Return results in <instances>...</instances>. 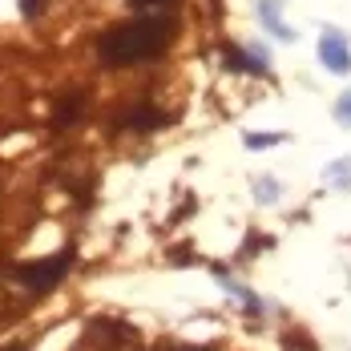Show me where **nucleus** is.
<instances>
[{"label": "nucleus", "instance_id": "1a4fd4ad", "mask_svg": "<svg viewBox=\"0 0 351 351\" xmlns=\"http://www.w3.org/2000/svg\"><path fill=\"white\" fill-rule=\"evenodd\" d=\"M335 117H339V121H343V125L351 130V89L343 93V97H339V101H335Z\"/></svg>", "mask_w": 351, "mask_h": 351}, {"label": "nucleus", "instance_id": "423d86ee", "mask_svg": "<svg viewBox=\"0 0 351 351\" xmlns=\"http://www.w3.org/2000/svg\"><path fill=\"white\" fill-rule=\"evenodd\" d=\"M222 57H226V65H230V69H243V73H267V61H250L243 49H230V45H226V49H222Z\"/></svg>", "mask_w": 351, "mask_h": 351}, {"label": "nucleus", "instance_id": "f257e3e1", "mask_svg": "<svg viewBox=\"0 0 351 351\" xmlns=\"http://www.w3.org/2000/svg\"><path fill=\"white\" fill-rule=\"evenodd\" d=\"M174 40V25L162 21V16H141V21H121L101 33L97 40V53L106 65H141L149 57H158L166 45Z\"/></svg>", "mask_w": 351, "mask_h": 351}, {"label": "nucleus", "instance_id": "4468645a", "mask_svg": "<svg viewBox=\"0 0 351 351\" xmlns=\"http://www.w3.org/2000/svg\"><path fill=\"white\" fill-rule=\"evenodd\" d=\"M4 351H25V348H21V343H12V348H4Z\"/></svg>", "mask_w": 351, "mask_h": 351}, {"label": "nucleus", "instance_id": "39448f33", "mask_svg": "<svg viewBox=\"0 0 351 351\" xmlns=\"http://www.w3.org/2000/svg\"><path fill=\"white\" fill-rule=\"evenodd\" d=\"M258 16L267 21V29L279 36V40H291V36H295L291 29H287V25H282V16H279V0H258Z\"/></svg>", "mask_w": 351, "mask_h": 351}, {"label": "nucleus", "instance_id": "9b49d317", "mask_svg": "<svg viewBox=\"0 0 351 351\" xmlns=\"http://www.w3.org/2000/svg\"><path fill=\"white\" fill-rule=\"evenodd\" d=\"M40 8H45V0H21V12L25 16H40Z\"/></svg>", "mask_w": 351, "mask_h": 351}, {"label": "nucleus", "instance_id": "7ed1b4c3", "mask_svg": "<svg viewBox=\"0 0 351 351\" xmlns=\"http://www.w3.org/2000/svg\"><path fill=\"white\" fill-rule=\"evenodd\" d=\"M319 61L331 73H351V45H348V36L339 29H331V25L319 36Z\"/></svg>", "mask_w": 351, "mask_h": 351}, {"label": "nucleus", "instance_id": "6e6552de", "mask_svg": "<svg viewBox=\"0 0 351 351\" xmlns=\"http://www.w3.org/2000/svg\"><path fill=\"white\" fill-rule=\"evenodd\" d=\"M134 8H141V12H162V8H174L178 0H130Z\"/></svg>", "mask_w": 351, "mask_h": 351}, {"label": "nucleus", "instance_id": "9d476101", "mask_svg": "<svg viewBox=\"0 0 351 351\" xmlns=\"http://www.w3.org/2000/svg\"><path fill=\"white\" fill-rule=\"evenodd\" d=\"M279 141V134H246V145L250 149H258V145H275Z\"/></svg>", "mask_w": 351, "mask_h": 351}, {"label": "nucleus", "instance_id": "f8f14e48", "mask_svg": "<svg viewBox=\"0 0 351 351\" xmlns=\"http://www.w3.org/2000/svg\"><path fill=\"white\" fill-rule=\"evenodd\" d=\"M348 174H351V162H339V166L327 170V178H348Z\"/></svg>", "mask_w": 351, "mask_h": 351}, {"label": "nucleus", "instance_id": "0eeeda50", "mask_svg": "<svg viewBox=\"0 0 351 351\" xmlns=\"http://www.w3.org/2000/svg\"><path fill=\"white\" fill-rule=\"evenodd\" d=\"M254 190H258V202H275V198H279L275 178H258V182H254Z\"/></svg>", "mask_w": 351, "mask_h": 351}, {"label": "nucleus", "instance_id": "20e7f679", "mask_svg": "<svg viewBox=\"0 0 351 351\" xmlns=\"http://www.w3.org/2000/svg\"><path fill=\"white\" fill-rule=\"evenodd\" d=\"M121 125H130V130H162V125H166V113H162V109L141 106V109H134V113H125Z\"/></svg>", "mask_w": 351, "mask_h": 351}, {"label": "nucleus", "instance_id": "ddd939ff", "mask_svg": "<svg viewBox=\"0 0 351 351\" xmlns=\"http://www.w3.org/2000/svg\"><path fill=\"white\" fill-rule=\"evenodd\" d=\"M174 351H210V348H174Z\"/></svg>", "mask_w": 351, "mask_h": 351}, {"label": "nucleus", "instance_id": "f03ea898", "mask_svg": "<svg viewBox=\"0 0 351 351\" xmlns=\"http://www.w3.org/2000/svg\"><path fill=\"white\" fill-rule=\"evenodd\" d=\"M69 267H73V246H65V250H57V254H49V258H40V263L16 267V279L25 282L29 291H53L57 282L65 279Z\"/></svg>", "mask_w": 351, "mask_h": 351}]
</instances>
